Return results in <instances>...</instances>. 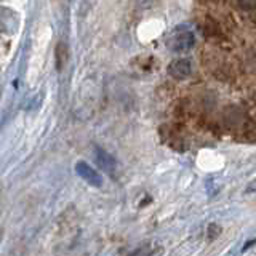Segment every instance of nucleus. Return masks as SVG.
Returning a JSON list of instances; mask_svg holds the SVG:
<instances>
[{
	"instance_id": "f257e3e1",
	"label": "nucleus",
	"mask_w": 256,
	"mask_h": 256,
	"mask_svg": "<svg viewBox=\"0 0 256 256\" xmlns=\"http://www.w3.org/2000/svg\"><path fill=\"white\" fill-rule=\"evenodd\" d=\"M196 44V37L192 34V30L186 26H176L172 34L166 38L168 50L173 53H186L189 52Z\"/></svg>"
},
{
	"instance_id": "f03ea898",
	"label": "nucleus",
	"mask_w": 256,
	"mask_h": 256,
	"mask_svg": "<svg viewBox=\"0 0 256 256\" xmlns=\"http://www.w3.org/2000/svg\"><path fill=\"white\" fill-rule=\"evenodd\" d=\"M192 72V66H190V61L186 58H178L172 61L168 64V76L174 80H184L190 76Z\"/></svg>"
},
{
	"instance_id": "0eeeda50",
	"label": "nucleus",
	"mask_w": 256,
	"mask_h": 256,
	"mask_svg": "<svg viewBox=\"0 0 256 256\" xmlns=\"http://www.w3.org/2000/svg\"><path fill=\"white\" fill-rule=\"evenodd\" d=\"M248 192H253V190H256V178L250 182V184H248V189H246Z\"/></svg>"
},
{
	"instance_id": "39448f33",
	"label": "nucleus",
	"mask_w": 256,
	"mask_h": 256,
	"mask_svg": "<svg viewBox=\"0 0 256 256\" xmlns=\"http://www.w3.org/2000/svg\"><path fill=\"white\" fill-rule=\"evenodd\" d=\"M156 252H154V248H152L150 245H144L141 248H138L132 256H152Z\"/></svg>"
},
{
	"instance_id": "423d86ee",
	"label": "nucleus",
	"mask_w": 256,
	"mask_h": 256,
	"mask_svg": "<svg viewBox=\"0 0 256 256\" xmlns=\"http://www.w3.org/2000/svg\"><path fill=\"white\" fill-rule=\"evenodd\" d=\"M237 4L245 12H250L256 8V0H237Z\"/></svg>"
},
{
	"instance_id": "20e7f679",
	"label": "nucleus",
	"mask_w": 256,
	"mask_h": 256,
	"mask_svg": "<svg viewBox=\"0 0 256 256\" xmlns=\"http://www.w3.org/2000/svg\"><path fill=\"white\" fill-rule=\"evenodd\" d=\"M94 158H96V162H98V165L102 168L104 172H108V173H114L116 172L117 162H116V158L109 154V152L98 148L94 152Z\"/></svg>"
},
{
	"instance_id": "7ed1b4c3",
	"label": "nucleus",
	"mask_w": 256,
	"mask_h": 256,
	"mask_svg": "<svg viewBox=\"0 0 256 256\" xmlns=\"http://www.w3.org/2000/svg\"><path fill=\"white\" fill-rule=\"evenodd\" d=\"M76 172H77V174L80 176V178H84L86 182H90L92 186H94V188H101L102 186L101 174L96 170H93V168L88 165L86 162H77Z\"/></svg>"
}]
</instances>
